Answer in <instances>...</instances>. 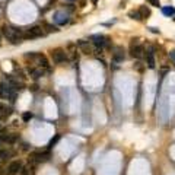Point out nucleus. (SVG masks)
Here are the masks:
<instances>
[{
  "label": "nucleus",
  "mask_w": 175,
  "mask_h": 175,
  "mask_svg": "<svg viewBox=\"0 0 175 175\" xmlns=\"http://www.w3.org/2000/svg\"><path fill=\"white\" fill-rule=\"evenodd\" d=\"M2 34L10 44H19L22 41V29H18L15 26L3 25L2 26Z\"/></svg>",
  "instance_id": "f257e3e1"
},
{
  "label": "nucleus",
  "mask_w": 175,
  "mask_h": 175,
  "mask_svg": "<svg viewBox=\"0 0 175 175\" xmlns=\"http://www.w3.org/2000/svg\"><path fill=\"white\" fill-rule=\"evenodd\" d=\"M45 32H44L43 26H32L29 29H22V38L23 39H35L39 38V37H44Z\"/></svg>",
  "instance_id": "f03ea898"
},
{
  "label": "nucleus",
  "mask_w": 175,
  "mask_h": 175,
  "mask_svg": "<svg viewBox=\"0 0 175 175\" xmlns=\"http://www.w3.org/2000/svg\"><path fill=\"white\" fill-rule=\"evenodd\" d=\"M145 47L142 45L139 41H134L133 39L131 44H130V56L133 57V59H142V57L145 56Z\"/></svg>",
  "instance_id": "7ed1b4c3"
},
{
  "label": "nucleus",
  "mask_w": 175,
  "mask_h": 175,
  "mask_svg": "<svg viewBox=\"0 0 175 175\" xmlns=\"http://www.w3.org/2000/svg\"><path fill=\"white\" fill-rule=\"evenodd\" d=\"M51 57H53V61L56 64H63L64 61H67V53L66 50L63 48H56V50H53L51 51Z\"/></svg>",
  "instance_id": "20e7f679"
},
{
  "label": "nucleus",
  "mask_w": 175,
  "mask_h": 175,
  "mask_svg": "<svg viewBox=\"0 0 175 175\" xmlns=\"http://www.w3.org/2000/svg\"><path fill=\"white\" fill-rule=\"evenodd\" d=\"M6 83H8L10 88H13V89L16 90H22L23 88H25V83H23V80H21V79H18L16 76H12V75H6Z\"/></svg>",
  "instance_id": "39448f33"
},
{
  "label": "nucleus",
  "mask_w": 175,
  "mask_h": 175,
  "mask_svg": "<svg viewBox=\"0 0 175 175\" xmlns=\"http://www.w3.org/2000/svg\"><path fill=\"white\" fill-rule=\"evenodd\" d=\"M22 169V162L21 161H13V162L9 163V167L6 168V175H16L19 174Z\"/></svg>",
  "instance_id": "423d86ee"
},
{
  "label": "nucleus",
  "mask_w": 175,
  "mask_h": 175,
  "mask_svg": "<svg viewBox=\"0 0 175 175\" xmlns=\"http://www.w3.org/2000/svg\"><path fill=\"white\" fill-rule=\"evenodd\" d=\"M16 90L13 89V88H10V86L8 85V83H3V98L9 99L10 102H13L15 99H16Z\"/></svg>",
  "instance_id": "0eeeda50"
},
{
  "label": "nucleus",
  "mask_w": 175,
  "mask_h": 175,
  "mask_svg": "<svg viewBox=\"0 0 175 175\" xmlns=\"http://www.w3.org/2000/svg\"><path fill=\"white\" fill-rule=\"evenodd\" d=\"M146 64L149 69H155L156 61H155V47H149L146 51Z\"/></svg>",
  "instance_id": "6e6552de"
},
{
  "label": "nucleus",
  "mask_w": 175,
  "mask_h": 175,
  "mask_svg": "<svg viewBox=\"0 0 175 175\" xmlns=\"http://www.w3.org/2000/svg\"><path fill=\"white\" fill-rule=\"evenodd\" d=\"M54 21L59 25H64L69 22V13L64 12V10H59V12L54 13Z\"/></svg>",
  "instance_id": "1a4fd4ad"
},
{
  "label": "nucleus",
  "mask_w": 175,
  "mask_h": 175,
  "mask_svg": "<svg viewBox=\"0 0 175 175\" xmlns=\"http://www.w3.org/2000/svg\"><path fill=\"white\" fill-rule=\"evenodd\" d=\"M126 57L124 54V50L123 47H114V53H112V60L116 61V63H121Z\"/></svg>",
  "instance_id": "9d476101"
},
{
  "label": "nucleus",
  "mask_w": 175,
  "mask_h": 175,
  "mask_svg": "<svg viewBox=\"0 0 175 175\" xmlns=\"http://www.w3.org/2000/svg\"><path fill=\"white\" fill-rule=\"evenodd\" d=\"M77 45L82 48V51L86 53V54H89V53H94V45H90L89 41H83V39H80L79 43H77Z\"/></svg>",
  "instance_id": "9b49d317"
},
{
  "label": "nucleus",
  "mask_w": 175,
  "mask_h": 175,
  "mask_svg": "<svg viewBox=\"0 0 175 175\" xmlns=\"http://www.w3.org/2000/svg\"><path fill=\"white\" fill-rule=\"evenodd\" d=\"M37 61H38V64H39V67H43V69H45V70H48L50 69V63H48V60H47V57L44 56V54H38L37 56Z\"/></svg>",
  "instance_id": "f8f14e48"
},
{
  "label": "nucleus",
  "mask_w": 175,
  "mask_h": 175,
  "mask_svg": "<svg viewBox=\"0 0 175 175\" xmlns=\"http://www.w3.org/2000/svg\"><path fill=\"white\" fill-rule=\"evenodd\" d=\"M44 73H45V69H43V67L29 69V75L34 77V79H39L41 76H44Z\"/></svg>",
  "instance_id": "ddd939ff"
},
{
  "label": "nucleus",
  "mask_w": 175,
  "mask_h": 175,
  "mask_svg": "<svg viewBox=\"0 0 175 175\" xmlns=\"http://www.w3.org/2000/svg\"><path fill=\"white\" fill-rule=\"evenodd\" d=\"M18 137L15 134H0V140L3 142V143H9V145H12L16 142Z\"/></svg>",
  "instance_id": "4468645a"
},
{
  "label": "nucleus",
  "mask_w": 175,
  "mask_h": 175,
  "mask_svg": "<svg viewBox=\"0 0 175 175\" xmlns=\"http://www.w3.org/2000/svg\"><path fill=\"white\" fill-rule=\"evenodd\" d=\"M12 114V108L8 107L6 104L0 102V117H9Z\"/></svg>",
  "instance_id": "2eb2a0df"
},
{
  "label": "nucleus",
  "mask_w": 175,
  "mask_h": 175,
  "mask_svg": "<svg viewBox=\"0 0 175 175\" xmlns=\"http://www.w3.org/2000/svg\"><path fill=\"white\" fill-rule=\"evenodd\" d=\"M43 29L45 34H50V32H57V26L51 25V23H43Z\"/></svg>",
  "instance_id": "dca6fc26"
},
{
  "label": "nucleus",
  "mask_w": 175,
  "mask_h": 175,
  "mask_svg": "<svg viewBox=\"0 0 175 175\" xmlns=\"http://www.w3.org/2000/svg\"><path fill=\"white\" fill-rule=\"evenodd\" d=\"M162 13L165 16H175V9L172 6H165L162 8Z\"/></svg>",
  "instance_id": "f3484780"
},
{
  "label": "nucleus",
  "mask_w": 175,
  "mask_h": 175,
  "mask_svg": "<svg viewBox=\"0 0 175 175\" xmlns=\"http://www.w3.org/2000/svg\"><path fill=\"white\" fill-rule=\"evenodd\" d=\"M139 10H140V15H142V18H143V19H145V18L147 19V18L150 16V9H149V8H146V6H142Z\"/></svg>",
  "instance_id": "a211bd4d"
},
{
  "label": "nucleus",
  "mask_w": 175,
  "mask_h": 175,
  "mask_svg": "<svg viewBox=\"0 0 175 175\" xmlns=\"http://www.w3.org/2000/svg\"><path fill=\"white\" fill-rule=\"evenodd\" d=\"M128 16L131 18V19H136V21H142L143 19L140 15V10H131V12L128 13Z\"/></svg>",
  "instance_id": "6ab92c4d"
},
{
  "label": "nucleus",
  "mask_w": 175,
  "mask_h": 175,
  "mask_svg": "<svg viewBox=\"0 0 175 175\" xmlns=\"http://www.w3.org/2000/svg\"><path fill=\"white\" fill-rule=\"evenodd\" d=\"M60 140V134H56L54 136V139H51L50 140V143H48V147H53V146H56V143Z\"/></svg>",
  "instance_id": "aec40b11"
},
{
  "label": "nucleus",
  "mask_w": 175,
  "mask_h": 175,
  "mask_svg": "<svg viewBox=\"0 0 175 175\" xmlns=\"http://www.w3.org/2000/svg\"><path fill=\"white\" fill-rule=\"evenodd\" d=\"M22 118H23V121H29V120L32 118V114H31V112H23V114H22Z\"/></svg>",
  "instance_id": "412c9836"
},
{
  "label": "nucleus",
  "mask_w": 175,
  "mask_h": 175,
  "mask_svg": "<svg viewBox=\"0 0 175 175\" xmlns=\"http://www.w3.org/2000/svg\"><path fill=\"white\" fill-rule=\"evenodd\" d=\"M149 3L152 4V6H156V8L161 6V2H159V0H149Z\"/></svg>",
  "instance_id": "4be33fe9"
},
{
  "label": "nucleus",
  "mask_w": 175,
  "mask_h": 175,
  "mask_svg": "<svg viewBox=\"0 0 175 175\" xmlns=\"http://www.w3.org/2000/svg\"><path fill=\"white\" fill-rule=\"evenodd\" d=\"M169 57H171V60H172V61H174V63H175V50H172V51L169 53Z\"/></svg>",
  "instance_id": "5701e85b"
},
{
  "label": "nucleus",
  "mask_w": 175,
  "mask_h": 175,
  "mask_svg": "<svg viewBox=\"0 0 175 175\" xmlns=\"http://www.w3.org/2000/svg\"><path fill=\"white\" fill-rule=\"evenodd\" d=\"M0 98H3V83H0Z\"/></svg>",
  "instance_id": "b1692460"
},
{
  "label": "nucleus",
  "mask_w": 175,
  "mask_h": 175,
  "mask_svg": "<svg viewBox=\"0 0 175 175\" xmlns=\"http://www.w3.org/2000/svg\"><path fill=\"white\" fill-rule=\"evenodd\" d=\"M149 29L152 31V32H155V34H156V32H158V34H159V29H156V28H149Z\"/></svg>",
  "instance_id": "393cba45"
},
{
  "label": "nucleus",
  "mask_w": 175,
  "mask_h": 175,
  "mask_svg": "<svg viewBox=\"0 0 175 175\" xmlns=\"http://www.w3.org/2000/svg\"><path fill=\"white\" fill-rule=\"evenodd\" d=\"M0 45H2V35H0Z\"/></svg>",
  "instance_id": "a878e982"
},
{
  "label": "nucleus",
  "mask_w": 175,
  "mask_h": 175,
  "mask_svg": "<svg viewBox=\"0 0 175 175\" xmlns=\"http://www.w3.org/2000/svg\"><path fill=\"white\" fill-rule=\"evenodd\" d=\"M2 145H3V142H2V140H0V146H2Z\"/></svg>",
  "instance_id": "bb28decb"
}]
</instances>
